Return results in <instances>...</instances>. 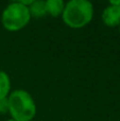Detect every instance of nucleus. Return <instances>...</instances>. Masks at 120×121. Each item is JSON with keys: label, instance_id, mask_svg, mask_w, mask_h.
Returning <instances> with one entry per match:
<instances>
[{"label": "nucleus", "instance_id": "obj_3", "mask_svg": "<svg viewBox=\"0 0 120 121\" xmlns=\"http://www.w3.org/2000/svg\"><path fill=\"white\" fill-rule=\"evenodd\" d=\"M29 8L19 1L9 3L1 14V23L8 31L16 32L27 27L31 20Z\"/></svg>", "mask_w": 120, "mask_h": 121}, {"label": "nucleus", "instance_id": "obj_8", "mask_svg": "<svg viewBox=\"0 0 120 121\" xmlns=\"http://www.w3.org/2000/svg\"><path fill=\"white\" fill-rule=\"evenodd\" d=\"M9 113V99L6 98H1L0 99V114L4 115V114Z\"/></svg>", "mask_w": 120, "mask_h": 121}, {"label": "nucleus", "instance_id": "obj_1", "mask_svg": "<svg viewBox=\"0 0 120 121\" xmlns=\"http://www.w3.org/2000/svg\"><path fill=\"white\" fill-rule=\"evenodd\" d=\"M9 113L15 121H32L36 115V103L30 92L16 89L10 92Z\"/></svg>", "mask_w": 120, "mask_h": 121}, {"label": "nucleus", "instance_id": "obj_5", "mask_svg": "<svg viewBox=\"0 0 120 121\" xmlns=\"http://www.w3.org/2000/svg\"><path fill=\"white\" fill-rule=\"evenodd\" d=\"M47 13L52 17H59L63 14L65 2L63 0H47L46 1Z\"/></svg>", "mask_w": 120, "mask_h": 121}, {"label": "nucleus", "instance_id": "obj_12", "mask_svg": "<svg viewBox=\"0 0 120 121\" xmlns=\"http://www.w3.org/2000/svg\"><path fill=\"white\" fill-rule=\"evenodd\" d=\"M32 121H33V120H32Z\"/></svg>", "mask_w": 120, "mask_h": 121}, {"label": "nucleus", "instance_id": "obj_2", "mask_svg": "<svg viewBox=\"0 0 120 121\" xmlns=\"http://www.w3.org/2000/svg\"><path fill=\"white\" fill-rule=\"evenodd\" d=\"M94 5L88 0H70L65 3L62 18L66 26L72 29L84 28L91 21Z\"/></svg>", "mask_w": 120, "mask_h": 121}, {"label": "nucleus", "instance_id": "obj_10", "mask_svg": "<svg viewBox=\"0 0 120 121\" xmlns=\"http://www.w3.org/2000/svg\"><path fill=\"white\" fill-rule=\"evenodd\" d=\"M6 121H15L14 119H12V118H11V119H9V120H6Z\"/></svg>", "mask_w": 120, "mask_h": 121}, {"label": "nucleus", "instance_id": "obj_6", "mask_svg": "<svg viewBox=\"0 0 120 121\" xmlns=\"http://www.w3.org/2000/svg\"><path fill=\"white\" fill-rule=\"evenodd\" d=\"M29 11L31 17H35V18H42V17L46 16L47 8H46V1L43 0H33L32 4L29 6Z\"/></svg>", "mask_w": 120, "mask_h": 121}, {"label": "nucleus", "instance_id": "obj_4", "mask_svg": "<svg viewBox=\"0 0 120 121\" xmlns=\"http://www.w3.org/2000/svg\"><path fill=\"white\" fill-rule=\"evenodd\" d=\"M102 21L105 26L114 28L120 25V6L108 4L103 10L101 15Z\"/></svg>", "mask_w": 120, "mask_h": 121}, {"label": "nucleus", "instance_id": "obj_9", "mask_svg": "<svg viewBox=\"0 0 120 121\" xmlns=\"http://www.w3.org/2000/svg\"><path fill=\"white\" fill-rule=\"evenodd\" d=\"M110 4H114V5L120 6V0H116V1H113V0H111V1H110Z\"/></svg>", "mask_w": 120, "mask_h": 121}, {"label": "nucleus", "instance_id": "obj_7", "mask_svg": "<svg viewBox=\"0 0 120 121\" xmlns=\"http://www.w3.org/2000/svg\"><path fill=\"white\" fill-rule=\"evenodd\" d=\"M11 92V80L9 74L3 70H0V99L9 97Z\"/></svg>", "mask_w": 120, "mask_h": 121}, {"label": "nucleus", "instance_id": "obj_11", "mask_svg": "<svg viewBox=\"0 0 120 121\" xmlns=\"http://www.w3.org/2000/svg\"><path fill=\"white\" fill-rule=\"evenodd\" d=\"M119 31H120V25H119Z\"/></svg>", "mask_w": 120, "mask_h": 121}]
</instances>
